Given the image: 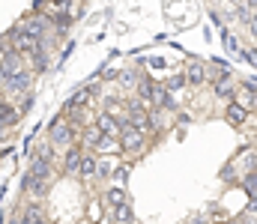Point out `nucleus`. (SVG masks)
<instances>
[{"label":"nucleus","mask_w":257,"mask_h":224,"mask_svg":"<svg viewBox=\"0 0 257 224\" xmlns=\"http://www.w3.org/2000/svg\"><path fill=\"white\" fill-rule=\"evenodd\" d=\"M233 173H236V170H233V164H227V167L221 170V179H233Z\"/></svg>","instance_id":"2f4dec72"},{"label":"nucleus","mask_w":257,"mask_h":224,"mask_svg":"<svg viewBox=\"0 0 257 224\" xmlns=\"http://www.w3.org/2000/svg\"><path fill=\"white\" fill-rule=\"evenodd\" d=\"M81 155H84V147H78V144L66 147V152H63V173H66V176H75V173H78Z\"/></svg>","instance_id":"6e6552de"},{"label":"nucleus","mask_w":257,"mask_h":224,"mask_svg":"<svg viewBox=\"0 0 257 224\" xmlns=\"http://www.w3.org/2000/svg\"><path fill=\"white\" fill-rule=\"evenodd\" d=\"M6 224H21V218H12V221H6Z\"/></svg>","instance_id":"e433bc0d"},{"label":"nucleus","mask_w":257,"mask_h":224,"mask_svg":"<svg viewBox=\"0 0 257 224\" xmlns=\"http://www.w3.org/2000/svg\"><path fill=\"white\" fill-rule=\"evenodd\" d=\"M90 99H93V96L87 93V87L75 90V93L63 102V111H60V114H69V111H75V108H87V105H90Z\"/></svg>","instance_id":"9d476101"},{"label":"nucleus","mask_w":257,"mask_h":224,"mask_svg":"<svg viewBox=\"0 0 257 224\" xmlns=\"http://www.w3.org/2000/svg\"><path fill=\"white\" fill-rule=\"evenodd\" d=\"M105 203H108L111 209H117V206L128 203L126 200V188H123V185H111V188L105 191Z\"/></svg>","instance_id":"2eb2a0df"},{"label":"nucleus","mask_w":257,"mask_h":224,"mask_svg":"<svg viewBox=\"0 0 257 224\" xmlns=\"http://www.w3.org/2000/svg\"><path fill=\"white\" fill-rule=\"evenodd\" d=\"M126 176H128V167H126V164L114 167V179H117V182H126Z\"/></svg>","instance_id":"c85d7f7f"},{"label":"nucleus","mask_w":257,"mask_h":224,"mask_svg":"<svg viewBox=\"0 0 257 224\" xmlns=\"http://www.w3.org/2000/svg\"><path fill=\"white\" fill-rule=\"evenodd\" d=\"M111 218H114L117 224H135V209H132L128 203H123V206L111 209Z\"/></svg>","instance_id":"412c9836"},{"label":"nucleus","mask_w":257,"mask_h":224,"mask_svg":"<svg viewBox=\"0 0 257 224\" xmlns=\"http://www.w3.org/2000/svg\"><path fill=\"white\" fill-rule=\"evenodd\" d=\"M18 30L27 33V36H33V39H45V36L51 33V21H48V15L30 12V15H24V18L18 21Z\"/></svg>","instance_id":"f03ea898"},{"label":"nucleus","mask_w":257,"mask_h":224,"mask_svg":"<svg viewBox=\"0 0 257 224\" xmlns=\"http://www.w3.org/2000/svg\"><path fill=\"white\" fill-rule=\"evenodd\" d=\"M102 141V132L96 129V126H84V132H81V147L87 149H96V144Z\"/></svg>","instance_id":"f3484780"},{"label":"nucleus","mask_w":257,"mask_h":224,"mask_svg":"<svg viewBox=\"0 0 257 224\" xmlns=\"http://www.w3.org/2000/svg\"><path fill=\"white\" fill-rule=\"evenodd\" d=\"M233 102L242 105L245 111L257 108V81H245V84H239V90H233Z\"/></svg>","instance_id":"39448f33"},{"label":"nucleus","mask_w":257,"mask_h":224,"mask_svg":"<svg viewBox=\"0 0 257 224\" xmlns=\"http://www.w3.org/2000/svg\"><path fill=\"white\" fill-rule=\"evenodd\" d=\"M245 60H248L251 66H257V48H248V51H245Z\"/></svg>","instance_id":"7c9ffc66"},{"label":"nucleus","mask_w":257,"mask_h":224,"mask_svg":"<svg viewBox=\"0 0 257 224\" xmlns=\"http://www.w3.org/2000/svg\"><path fill=\"white\" fill-rule=\"evenodd\" d=\"M6 132H9V129H6V126H3V123H0V138H3V135H6Z\"/></svg>","instance_id":"f704fd0d"},{"label":"nucleus","mask_w":257,"mask_h":224,"mask_svg":"<svg viewBox=\"0 0 257 224\" xmlns=\"http://www.w3.org/2000/svg\"><path fill=\"white\" fill-rule=\"evenodd\" d=\"M33 108V96L30 93H24V99H21V105H18V114H27Z\"/></svg>","instance_id":"cd10ccee"},{"label":"nucleus","mask_w":257,"mask_h":224,"mask_svg":"<svg viewBox=\"0 0 257 224\" xmlns=\"http://www.w3.org/2000/svg\"><path fill=\"white\" fill-rule=\"evenodd\" d=\"M30 87H33V69H18V72L3 84V90H6V93H15V96L30 93Z\"/></svg>","instance_id":"7ed1b4c3"},{"label":"nucleus","mask_w":257,"mask_h":224,"mask_svg":"<svg viewBox=\"0 0 257 224\" xmlns=\"http://www.w3.org/2000/svg\"><path fill=\"white\" fill-rule=\"evenodd\" d=\"M3 51H6V42H3V36H0V57H3Z\"/></svg>","instance_id":"72a5a7b5"},{"label":"nucleus","mask_w":257,"mask_h":224,"mask_svg":"<svg viewBox=\"0 0 257 224\" xmlns=\"http://www.w3.org/2000/svg\"><path fill=\"white\" fill-rule=\"evenodd\" d=\"M117 141H120V149H126V152H141L144 144H147V135L138 132V129H132V126H126V129L117 135Z\"/></svg>","instance_id":"20e7f679"},{"label":"nucleus","mask_w":257,"mask_h":224,"mask_svg":"<svg viewBox=\"0 0 257 224\" xmlns=\"http://www.w3.org/2000/svg\"><path fill=\"white\" fill-rule=\"evenodd\" d=\"M108 149H120V141H117L114 135H102V141L96 144L93 152H108Z\"/></svg>","instance_id":"b1692460"},{"label":"nucleus","mask_w":257,"mask_h":224,"mask_svg":"<svg viewBox=\"0 0 257 224\" xmlns=\"http://www.w3.org/2000/svg\"><path fill=\"white\" fill-rule=\"evenodd\" d=\"M183 87H186V72H177V75H171V78L165 81V90H168V93L183 90Z\"/></svg>","instance_id":"393cba45"},{"label":"nucleus","mask_w":257,"mask_h":224,"mask_svg":"<svg viewBox=\"0 0 257 224\" xmlns=\"http://www.w3.org/2000/svg\"><path fill=\"white\" fill-rule=\"evenodd\" d=\"M224 224H245L242 218H233V221H224Z\"/></svg>","instance_id":"c9c22d12"},{"label":"nucleus","mask_w":257,"mask_h":224,"mask_svg":"<svg viewBox=\"0 0 257 224\" xmlns=\"http://www.w3.org/2000/svg\"><path fill=\"white\" fill-rule=\"evenodd\" d=\"M203 81H206V66H203V63H197V60H192V63H189V69H186V84L200 87Z\"/></svg>","instance_id":"4468645a"},{"label":"nucleus","mask_w":257,"mask_h":224,"mask_svg":"<svg viewBox=\"0 0 257 224\" xmlns=\"http://www.w3.org/2000/svg\"><path fill=\"white\" fill-rule=\"evenodd\" d=\"M245 27H248V33L257 39V12H251V18H248V24H245Z\"/></svg>","instance_id":"c756f323"},{"label":"nucleus","mask_w":257,"mask_h":224,"mask_svg":"<svg viewBox=\"0 0 257 224\" xmlns=\"http://www.w3.org/2000/svg\"><path fill=\"white\" fill-rule=\"evenodd\" d=\"M153 102L159 105V108H168V111H177V102H174V96L165 90V87H156V93H153Z\"/></svg>","instance_id":"6ab92c4d"},{"label":"nucleus","mask_w":257,"mask_h":224,"mask_svg":"<svg viewBox=\"0 0 257 224\" xmlns=\"http://www.w3.org/2000/svg\"><path fill=\"white\" fill-rule=\"evenodd\" d=\"M84 87H87V93H90V96H99V93H102V81H99V78H93V81H90V84H84Z\"/></svg>","instance_id":"bb28decb"},{"label":"nucleus","mask_w":257,"mask_h":224,"mask_svg":"<svg viewBox=\"0 0 257 224\" xmlns=\"http://www.w3.org/2000/svg\"><path fill=\"white\" fill-rule=\"evenodd\" d=\"M242 188H245V194H248L251 200H257V167L242 176Z\"/></svg>","instance_id":"4be33fe9"},{"label":"nucleus","mask_w":257,"mask_h":224,"mask_svg":"<svg viewBox=\"0 0 257 224\" xmlns=\"http://www.w3.org/2000/svg\"><path fill=\"white\" fill-rule=\"evenodd\" d=\"M33 176H39V179H48L51 182V176H54V161H45V158H39V155H33V161H30V167H27Z\"/></svg>","instance_id":"9b49d317"},{"label":"nucleus","mask_w":257,"mask_h":224,"mask_svg":"<svg viewBox=\"0 0 257 224\" xmlns=\"http://www.w3.org/2000/svg\"><path fill=\"white\" fill-rule=\"evenodd\" d=\"M21 224H48V218H45V212H42L36 203H30V206L24 209V215H21Z\"/></svg>","instance_id":"a211bd4d"},{"label":"nucleus","mask_w":257,"mask_h":224,"mask_svg":"<svg viewBox=\"0 0 257 224\" xmlns=\"http://www.w3.org/2000/svg\"><path fill=\"white\" fill-rule=\"evenodd\" d=\"M153 93H156V84L153 81H147V78H141V84H138V96H141V102L147 105V102H153Z\"/></svg>","instance_id":"5701e85b"},{"label":"nucleus","mask_w":257,"mask_h":224,"mask_svg":"<svg viewBox=\"0 0 257 224\" xmlns=\"http://www.w3.org/2000/svg\"><path fill=\"white\" fill-rule=\"evenodd\" d=\"M111 173H114V161H111V158H99V173H96V176H99V179H108Z\"/></svg>","instance_id":"a878e982"},{"label":"nucleus","mask_w":257,"mask_h":224,"mask_svg":"<svg viewBox=\"0 0 257 224\" xmlns=\"http://www.w3.org/2000/svg\"><path fill=\"white\" fill-rule=\"evenodd\" d=\"M48 144H54L60 149L75 144V126H69V120H63V114L48 123Z\"/></svg>","instance_id":"f257e3e1"},{"label":"nucleus","mask_w":257,"mask_h":224,"mask_svg":"<svg viewBox=\"0 0 257 224\" xmlns=\"http://www.w3.org/2000/svg\"><path fill=\"white\" fill-rule=\"evenodd\" d=\"M117 81H120L123 90H135V87L141 84V72H135V69H123V72H117Z\"/></svg>","instance_id":"aec40b11"},{"label":"nucleus","mask_w":257,"mask_h":224,"mask_svg":"<svg viewBox=\"0 0 257 224\" xmlns=\"http://www.w3.org/2000/svg\"><path fill=\"white\" fill-rule=\"evenodd\" d=\"M150 66H153V69H162V66H165V60H162V57H153V60H150Z\"/></svg>","instance_id":"473e14b6"},{"label":"nucleus","mask_w":257,"mask_h":224,"mask_svg":"<svg viewBox=\"0 0 257 224\" xmlns=\"http://www.w3.org/2000/svg\"><path fill=\"white\" fill-rule=\"evenodd\" d=\"M224 120H227L230 126H236V129H242V126H245V120H248V111H245L242 105H236V102H230V105H227V111H224Z\"/></svg>","instance_id":"f8f14e48"},{"label":"nucleus","mask_w":257,"mask_h":224,"mask_svg":"<svg viewBox=\"0 0 257 224\" xmlns=\"http://www.w3.org/2000/svg\"><path fill=\"white\" fill-rule=\"evenodd\" d=\"M212 93H215V99H224V102H233V75L224 69L221 78H215L212 81Z\"/></svg>","instance_id":"0eeeda50"},{"label":"nucleus","mask_w":257,"mask_h":224,"mask_svg":"<svg viewBox=\"0 0 257 224\" xmlns=\"http://www.w3.org/2000/svg\"><path fill=\"white\" fill-rule=\"evenodd\" d=\"M48 179H39V176H33L30 170L21 176V191L24 194H33V197H42V194H48Z\"/></svg>","instance_id":"423d86ee"},{"label":"nucleus","mask_w":257,"mask_h":224,"mask_svg":"<svg viewBox=\"0 0 257 224\" xmlns=\"http://www.w3.org/2000/svg\"><path fill=\"white\" fill-rule=\"evenodd\" d=\"M33 57V72H48V66H51V51H45V48H39V51H33L30 54Z\"/></svg>","instance_id":"dca6fc26"},{"label":"nucleus","mask_w":257,"mask_h":224,"mask_svg":"<svg viewBox=\"0 0 257 224\" xmlns=\"http://www.w3.org/2000/svg\"><path fill=\"white\" fill-rule=\"evenodd\" d=\"M96 173H99V158H96V152H84V155H81V164H78V176H81V179H96Z\"/></svg>","instance_id":"1a4fd4ad"},{"label":"nucleus","mask_w":257,"mask_h":224,"mask_svg":"<svg viewBox=\"0 0 257 224\" xmlns=\"http://www.w3.org/2000/svg\"><path fill=\"white\" fill-rule=\"evenodd\" d=\"M18 120H21V114H18V108L0 99V123H3L6 129H12V126H18Z\"/></svg>","instance_id":"ddd939ff"}]
</instances>
